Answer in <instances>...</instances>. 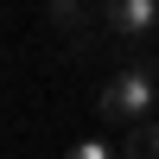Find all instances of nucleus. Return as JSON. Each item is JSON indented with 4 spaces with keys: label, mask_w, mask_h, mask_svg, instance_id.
<instances>
[{
    "label": "nucleus",
    "mask_w": 159,
    "mask_h": 159,
    "mask_svg": "<svg viewBox=\"0 0 159 159\" xmlns=\"http://www.w3.org/2000/svg\"><path fill=\"white\" fill-rule=\"evenodd\" d=\"M64 159H115V147H108V140H76Z\"/></svg>",
    "instance_id": "obj_5"
},
{
    "label": "nucleus",
    "mask_w": 159,
    "mask_h": 159,
    "mask_svg": "<svg viewBox=\"0 0 159 159\" xmlns=\"http://www.w3.org/2000/svg\"><path fill=\"white\" fill-rule=\"evenodd\" d=\"M127 153L134 159H159V127H134L127 134Z\"/></svg>",
    "instance_id": "obj_4"
},
{
    "label": "nucleus",
    "mask_w": 159,
    "mask_h": 159,
    "mask_svg": "<svg viewBox=\"0 0 159 159\" xmlns=\"http://www.w3.org/2000/svg\"><path fill=\"white\" fill-rule=\"evenodd\" d=\"M51 25H57V32H70L76 45H83V38H89V7H70V0H57V7H51Z\"/></svg>",
    "instance_id": "obj_3"
},
{
    "label": "nucleus",
    "mask_w": 159,
    "mask_h": 159,
    "mask_svg": "<svg viewBox=\"0 0 159 159\" xmlns=\"http://www.w3.org/2000/svg\"><path fill=\"white\" fill-rule=\"evenodd\" d=\"M102 25L121 32V38H147L159 25V0H108L102 7Z\"/></svg>",
    "instance_id": "obj_2"
},
{
    "label": "nucleus",
    "mask_w": 159,
    "mask_h": 159,
    "mask_svg": "<svg viewBox=\"0 0 159 159\" xmlns=\"http://www.w3.org/2000/svg\"><path fill=\"white\" fill-rule=\"evenodd\" d=\"M159 102V76L147 64H127V70H115L108 83H102V121H127V127H147Z\"/></svg>",
    "instance_id": "obj_1"
}]
</instances>
